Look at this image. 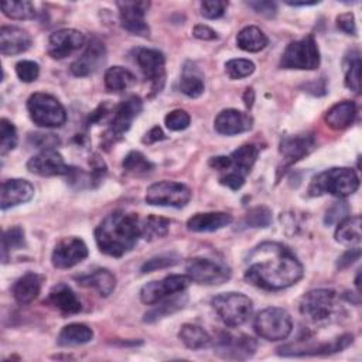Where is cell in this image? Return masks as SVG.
I'll list each match as a JSON object with an SVG mask.
<instances>
[{"mask_svg": "<svg viewBox=\"0 0 362 362\" xmlns=\"http://www.w3.org/2000/svg\"><path fill=\"white\" fill-rule=\"evenodd\" d=\"M304 274L296 255L279 242L257 245L246 259L245 279L250 284L269 290H283L296 284Z\"/></svg>", "mask_w": 362, "mask_h": 362, "instance_id": "1", "label": "cell"}, {"mask_svg": "<svg viewBox=\"0 0 362 362\" xmlns=\"http://www.w3.org/2000/svg\"><path fill=\"white\" fill-rule=\"evenodd\" d=\"M140 238V221L134 214L115 211L106 215L95 229L99 250L107 256L120 257L130 252Z\"/></svg>", "mask_w": 362, "mask_h": 362, "instance_id": "2", "label": "cell"}, {"mask_svg": "<svg viewBox=\"0 0 362 362\" xmlns=\"http://www.w3.org/2000/svg\"><path fill=\"white\" fill-rule=\"evenodd\" d=\"M359 187V178L352 168L332 167L315 175L308 187V195L329 194L337 198L352 195Z\"/></svg>", "mask_w": 362, "mask_h": 362, "instance_id": "3", "label": "cell"}, {"mask_svg": "<svg viewBox=\"0 0 362 362\" xmlns=\"http://www.w3.org/2000/svg\"><path fill=\"white\" fill-rule=\"evenodd\" d=\"M212 307L221 321L228 327L245 324L253 311L252 300L243 293H221L212 298Z\"/></svg>", "mask_w": 362, "mask_h": 362, "instance_id": "4", "label": "cell"}, {"mask_svg": "<svg viewBox=\"0 0 362 362\" xmlns=\"http://www.w3.org/2000/svg\"><path fill=\"white\" fill-rule=\"evenodd\" d=\"M338 294L331 288H315L300 300L301 315L314 324L328 321L338 311Z\"/></svg>", "mask_w": 362, "mask_h": 362, "instance_id": "5", "label": "cell"}, {"mask_svg": "<svg viewBox=\"0 0 362 362\" xmlns=\"http://www.w3.org/2000/svg\"><path fill=\"white\" fill-rule=\"evenodd\" d=\"M27 109L31 120L41 127H59L66 120L61 102L48 93H33L27 100Z\"/></svg>", "mask_w": 362, "mask_h": 362, "instance_id": "6", "label": "cell"}, {"mask_svg": "<svg viewBox=\"0 0 362 362\" xmlns=\"http://www.w3.org/2000/svg\"><path fill=\"white\" fill-rule=\"evenodd\" d=\"M253 328L259 337L267 341L286 339L291 329L293 321L290 314L279 307H269L256 314Z\"/></svg>", "mask_w": 362, "mask_h": 362, "instance_id": "7", "label": "cell"}, {"mask_svg": "<svg viewBox=\"0 0 362 362\" xmlns=\"http://www.w3.org/2000/svg\"><path fill=\"white\" fill-rule=\"evenodd\" d=\"M318 65L320 51L313 35L290 42L280 59L284 69H317Z\"/></svg>", "mask_w": 362, "mask_h": 362, "instance_id": "8", "label": "cell"}, {"mask_svg": "<svg viewBox=\"0 0 362 362\" xmlns=\"http://www.w3.org/2000/svg\"><path fill=\"white\" fill-rule=\"evenodd\" d=\"M146 202L157 206L182 208L191 199V189L175 181H158L151 184L146 191Z\"/></svg>", "mask_w": 362, "mask_h": 362, "instance_id": "9", "label": "cell"}, {"mask_svg": "<svg viewBox=\"0 0 362 362\" xmlns=\"http://www.w3.org/2000/svg\"><path fill=\"white\" fill-rule=\"evenodd\" d=\"M256 348V341L245 334L219 332L214 342V352L223 359L232 361H245L252 358Z\"/></svg>", "mask_w": 362, "mask_h": 362, "instance_id": "10", "label": "cell"}, {"mask_svg": "<svg viewBox=\"0 0 362 362\" xmlns=\"http://www.w3.org/2000/svg\"><path fill=\"white\" fill-rule=\"evenodd\" d=\"M185 272L191 281L199 284H222L230 279V269L226 264L205 257L189 259Z\"/></svg>", "mask_w": 362, "mask_h": 362, "instance_id": "11", "label": "cell"}, {"mask_svg": "<svg viewBox=\"0 0 362 362\" xmlns=\"http://www.w3.org/2000/svg\"><path fill=\"white\" fill-rule=\"evenodd\" d=\"M189 277L184 274L167 276L163 280H156L144 284L140 290V300L147 304H157L158 301L184 291L189 284Z\"/></svg>", "mask_w": 362, "mask_h": 362, "instance_id": "12", "label": "cell"}, {"mask_svg": "<svg viewBox=\"0 0 362 362\" xmlns=\"http://www.w3.org/2000/svg\"><path fill=\"white\" fill-rule=\"evenodd\" d=\"M136 62L140 66L144 78L150 81L151 89L160 92L165 79V59L158 49L140 48L136 52Z\"/></svg>", "mask_w": 362, "mask_h": 362, "instance_id": "13", "label": "cell"}, {"mask_svg": "<svg viewBox=\"0 0 362 362\" xmlns=\"http://www.w3.org/2000/svg\"><path fill=\"white\" fill-rule=\"evenodd\" d=\"M141 110L143 102L139 96H130L113 107L107 132L109 139L115 140L116 137H120L123 133H126L130 129L132 122L139 116Z\"/></svg>", "mask_w": 362, "mask_h": 362, "instance_id": "14", "label": "cell"}, {"mask_svg": "<svg viewBox=\"0 0 362 362\" xmlns=\"http://www.w3.org/2000/svg\"><path fill=\"white\" fill-rule=\"evenodd\" d=\"M88 256V247L79 238H62L54 247L51 262L57 269H69Z\"/></svg>", "mask_w": 362, "mask_h": 362, "instance_id": "15", "label": "cell"}, {"mask_svg": "<svg viewBox=\"0 0 362 362\" xmlns=\"http://www.w3.org/2000/svg\"><path fill=\"white\" fill-rule=\"evenodd\" d=\"M120 11V23L124 30L134 35L147 37L150 33L144 16L150 7L148 1H117Z\"/></svg>", "mask_w": 362, "mask_h": 362, "instance_id": "16", "label": "cell"}, {"mask_svg": "<svg viewBox=\"0 0 362 362\" xmlns=\"http://www.w3.org/2000/svg\"><path fill=\"white\" fill-rule=\"evenodd\" d=\"M354 337L352 334H345L334 341L324 342V344H305L303 345L301 342L296 345H286L279 348V354L284 356H303V355H327V354H334V352H341L345 349L351 342Z\"/></svg>", "mask_w": 362, "mask_h": 362, "instance_id": "17", "label": "cell"}, {"mask_svg": "<svg viewBox=\"0 0 362 362\" xmlns=\"http://www.w3.org/2000/svg\"><path fill=\"white\" fill-rule=\"evenodd\" d=\"M85 45V35L74 28H62L49 35L48 54L55 59H62Z\"/></svg>", "mask_w": 362, "mask_h": 362, "instance_id": "18", "label": "cell"}, {"mask_svg": "<svg viewBox=\"0 0 362 362\" xmlns=\"http://www.w3.org/2000/svg\"><path fill=\"white\" fill-rule=\"evenodd\" d=\"M27 170L35 175L54 177V175H68L71 167H68L62 156L55 150H44L33 156L27 163Z\"/></svg>", "mask_w": 362, "mask_h": 362, "instance_id": "19", "label": "cell"}, {"mask_svg": "<svg viewBox=\"0 0 362 362\" xmlns=\"http://www.w3.org/2000/svg\"><path fill=\"white\" fill-rule=\"evenodd\" d=\"M105 55L103 44L99 40L92 38L83 54L71 64V72L76 76H88L103 64Z\"/></svg>", "mask_w": 362, "mask_h": 362, "instance_id": "20", "label": "cell"}, {"mask_svg": "<svg viewBox=\"0 0 362 362\" xmlns=\"http://www.w3.org/2000/svg\"><path fill=\"white\" fill-rule=\"evenodd\" d=\"M34 195V187L30 181L21 178H11L1 184L0 208L3 211L30 201Z\"/></svg>", "mask_w": 362, "mask_h": 362, "instance_id": "21", "label": "cell"}, {"mask_svg": "<svg viewBox=\"0 0 362 362\" xmlns=\"http://www.w3.org/2000/svg\"><path fill=\"white\" fill-rule=\"evenodd\" d=\"M214 126L218 133L233 136L247 132L252 127V117L238 109H225L218 113Z\"/></svg>", "mask_w": 362, "mask_h": 362, "instance_id": "22", "label": "cell"}, {"mask_svg": "<svg viewBox=\"0 0 362 362\" xmlns=\"http://www.w3.org/2000/svg\"><path fill=\"white\" fill-rule=\"evenodd\" d=\"M315 147V140L311 134H294L284 136L280 140V154L284 157L287 164L296 163L310 154Z\"/></svg>", "mask_w": 362, "mask_h": 362, "instance_id": "23", "label": "cell"}, {"mask_svg": "<svg viewBox=\"0 0 362 362\" xmlns=\"http://www.w3.org/2000/svg\"><path fill=\"white\" fill-rule=\"evenodd\" d=\"M31 45L30 34L14 25L0 28V52L3 55H16L27 51Z\"/></svg>", "mask_w": 362, "mask_h": 362, "instance_id": "24", "label": "cell"}, {"mask_svg": "<svg viewBox=\"0 0 362 362\" xmlns=\"http://www.w3.org/2000/svg\"><path fill=\"white\" fill-rule=\"evenodd\" d=\"M75 280L83 287L95 288L103 297H107L109 294H112L116 287L115 274L107 269H102V267H96L86 273L75 276Z\"/></svg>", "mask_w": 362, "mask_h": 362, "instance_id": "25", "label": "cell"}, {"mask_svg": "<svg viewBox=\"0 0 362 362\" xmlns=\"http://www.w3.org/2000/svg\"><path fill=\"white\" fill-rule=\"evenodd\" d=\"M45 301H47V304L55 307L57 310H59L64 314H76L82 308L81 301L76 297L75 291L64 283L54 286L49 290Z\"/></svg>", "mask_w": 362, "mask_h": 362, "instance_id": "26", "label": "cell"}, {"mask_svg": "<svg viewBox=\"0 0 362 362\" xmlns=\"http://www.w3.org/2000/svg\"><path fill=\"white\" fill-rule=\"evenodd\" d=\"M232 215L226 212H201L192 215L187 221V228L192 232H214L228 226Z\"/></svg>", "mask_w": 362, "mask_h": 362, "instance_id": "27", "label": "cell"}, {"mask_svg": "<svg viewBox=\"0 0 362 362\" xmlns=\"http://www.w3.org/2000/svg\"><path fill=\"white\" fill-rule=\"evenodd\" d=\"M356 117V105L351 100H344V102H338L334 106H331L324 119L325 123L335 130H342L348 126H351L354 123Z\"/></svg>", "mask_w": 362, "mask_h": 362, "instance_id": "28", "label": "cell"}, {"mask_svg": "<svg viewBox=\"0 0 362 362\" xmlns=\"http://www.w3.org/2000/svg\"><path fill=\"white\" fill-rule=\"evenodd\" d=\"M204 74L195 62L187 61L181 71L180 89L188 98H198L204 92Z\"/></svg>", "mask_w": 362, "mask_h": 362, "instance_id": "29", "label": "cell"}, {"mask_svg": "<svg viewBox=\"0 0 362 362\" xmlns=\"http://www.w3.org/2000/svg\"><path fill=\"white\" fill-rule=\"evenodd\" d=\"M41 283H42V277L40 274L33 272L25 273L24 276L17 279L16 283L13 284V288H11L13 297L20 304L31 303L40 294Z\"/></svg>", "mask_w": 362, "mask_h": 362, "instance_id": "30", "label": "cell"}, {"mask_svg": "<svg viewBox=\"0 0 362 362\" xmlns=\"http://www.w3.org/2000/svg\"><path fill=\"white\" fill-rule=\"evenodd\" d=\"M257 154H259V150L255 144H243L240 146L239 148H236L229 157H230V165L225 173H235V174H239L242 177H246L256 158H257Z\"/></svg>", "mask_w": 362, "mask_h": 362, "instance_id": "31", "label": "cell"}, {"mask_svg": "<svg viewBox=\"0 0 362 362\" xmlns=\"http://www.w3.org/2000/svg\"><path fill=\"white\" fill-rule=\"evenodd\" d=\"M361 216H345L338 222L335 229V240L345 246H358L362 239Z\"/></svg>", "mask_w": 362, "mask_h": 362, "instance_id": "32", "label": "cell"}, {"mask_svg": "<svg viewBox=\"0 0 362 362\" xmlns=\"http://www.w3.org/2000/svg\"><path fill=\"white\" fill-rule=\"evenodd\" d=\"M92 338H93V331L88 325L74 322V324L65 325L59 331L58 338H57V344L59 346H75V345L86 344Z\"/></svg>", "mask_w": 362, "mask_h": 362, "instance_id": "33", "label": "cell"}, {"mask_svg": "<svg viewBox=\"0 0 362 362\" xmlns=\"http://www.w3.org/2000/svg\"><path fill=\"white\" fill-rule=\"evenodd\" d=\"M269 40L266 34L256 25H247L242 28L236 35V44L240 49L247 52H257L267 45Z\"/></svg>", "mask_w": 362, "mask_h": 362, "instance_id": "34", "label": "cell"}, {"mask_svg": "<svg viewBox=\"0 0 362 362\" xmlns=\"http://www.w3.org/2000/svg\"><path fill=\"white\" fill-rule=\"evenodd\" d=\"M187 296L184 294V291L181 293H177V294H173L161 301H158L160 304L156 305L154 308H151L148 313L144 314V321L146 322H154L168 314H173L175 311H178L180 308H182L187 303Z\"/></svg>", "mask_w": 362, "mask_h": 362, "instance_id": "35", "label": "cell"}, {"mask_svg": "<svg viewBox=\"0 0 362 362\" xmlns=\"http://www.w3.org/2000/svg\"><path fill=\"white\" fill-rule=\"evenodd\" d=\"M181 342L189 349H202L211 345V335L199 325L184 324L178 332Z\"/></svg>", "mask_w": 362, "mask_h": 362, "instance_id": "36", "label": "cell"}, {"mask_svg": "<svg viewBox=\"0 0 362 362\" xmlns=\"http://www.w3.org/2000/svg\"><path fill=\"white\" fill-rule=\"evenodd\" d=\"M134 83V75L123 66H110L105 72V86L110 92H123Z\"/></svg>", "mask_w": 362, "mask_h": 362, "instance_id": "37", "label": "cell"}, {"mask_svg": "<svg viewBox=\"0 0 362 362\" xmlns=\"http://www.w3.org/2000/svg\"><path fill=\"white\" fill-rule=\"evenodd\" d=\"M170 221L161 216L150 215L140 222V236L146 240H156L168 233Z\"/></svg>", "mask_w": 362, "mask_h": 362, "instance_id": "38", "label": "cell"}, {"mask_svg": "<svg viewBox=\"0 0 362 362\" xmlns=\"http://www.w3.org/2000/svg\"><path fill=\"white\" fill-rule=\"evenodd\" d=\"M345 85L355 93L361 90V57L358 51H352L351 55L346 57Z\"/></svg>", "mask_w": 362, "mask_h": 362, "instance_id": "39", "label": "cell"}, {"mask_svg": "<svg viewBox=\"0 0 362 362\" xmlns=\"http://www.w3.org/2000/svg\"><path fill=\"white\" fill-rule=\"evenodd\" d=\"M123 168L126 173L133 175H143L150 173L154 168V164L140 151H130L123 160Z\"/></svg>", "mask_w": 362, "mask_h": 362, "instance_id": "40", "label": "cell"}, {"mask_svg": "<svg viewBox=\"0 0 362 362\" xmlns=\"http://www.w3.org/2000/svg\"><path fill=\"white\" fill-rule=\"evenodd\" d=\"M1 11L11 20H28L35 16V8L33 3L25 0L18 1H3Z\"/></svg>", "mask_w": 362, "mask_h": 362, "instance_id": "41", "label": "cell"}, {"mask_svg": "<svg viewBox=\"0 0 362 362\" xmlns=\"http://www.w3.org/2000/svg\"><path fill=\"white\" fill-rule=\"evenodd\" d=\"M24 245H25V239H24L23 228L13 226V228L7 229L1 238V259H3V262H7L8 252L21 249Z\"/></svg>", "mask_w": 362, "mask_h": 362, "instance_id": "42", "label": "cell"}, {"mask_svg": "<svg viewBox=\"0 0 362 362\" xmlns=\"http://www.w3.org/2000/svg\"><path fill=\"white\" fill-rule=\"evenodd\" d=\"M272 223V211L267 206L252 208L243 218V228H266Z\"/></svg>", "mask_w": 362, "mask_h": 362, "instance_id": "43", "label": "cell"}, {"mask_svg": "<svg viewBox=\"0 0 362 362\" xmlns=\"http://www.w3.org/2000/svg\"><path fill=\"white\" fill-rule=\"evenodd\" d=\"M255 64L245 58H233L225 64V72L230 79H242L253 74Z\"/></svg>", "mask_w": 362, "mask_h": 362, "instance_id": "44", "label": "cell"}, {"mask_svg": "<svg viewBox=\"0 0 362 362\" xmlns=\"http://www.w3.org/2000/svg\"><path fill=\"white\" fill-rule=\"evenodd\" d=\"M17 141L18 137L14 124L3 117L0 120V153L4 156L7 151L13 150L17 146Z\"/></svg>", "mask_w": 362, "mask_h": 362, "instance_id": "45", "label": "cell"}, {"mask_svg": "<svg viewBox=\"0 0 362 362\" xmlns=\"http://www.w3.org/2000/svg\"><path fill=\"white\" fill-rule=\"evenodd\" d=\"M180 260V256L175 253H167V255H160L156 257L148 259L143 266H141V273H150L158 269H165L168 266L177 264Z\"/></svg>", "mask_w": 362, "mask_h": 362, "instance_id": "46", "label": "cell"}, {"mask_svg": "<svg viewBox=\"0 0 362 362\" xmlns=\"http://www.w3.org/2000/svg\"><path fill=\"white\" fill-rule=\"evenodd\" d=\"M189 120H191L189 115L182 109H174L164 117V123H165L167 129H170L173 132L187 129L189 126Z\"/></svg>", "mask_w": 362, "mask_h": 362, "instance_id": "47", "label": "cell"}, {"mask_svg": "<svg viewBox=\"0 0 362 362\" xmlns=\"http://www.w3.org/2000/svg\"><path fill=\"white\" fill-rule=\"evenodd\" d=\"M16 74L23 82H33L40 75V66L34 61L23 59L16 64Z\"/></svg>", "mask_w": 362, "mask_h": 362, "instance_id": "48", "label": "cell"}, {"mask_svg": "<svg viewBox=\"0 0 362 362\" xmlns=\"http://www.w3.org/2000/svg\"><path fill=\"white\" fill-rule=\"evenodd\" d=\"M226 7H228L226 1H222V0H206V1L201 3V14L205 18L215 20V18H219V17H222L225 14Z\"/></svg>", "mask_w": 362, "mask_h": 362, "instance_id": "49", "label": "cell"}, {"mask_svg": "<svg viewBox=\"0 0 362 362\" xmlns=\"http://www.w3.org/2000/svg\"><path fill=\"white\" fill-rule=\"evenodd\" d=\"M28 140L35 148H41L42 151L54 150V147L59 144V139L52 133H33L30 134Z\"/></svg>", "mask_w": 362, "mask_h": 362, "instance_id": "50", "label": "cell"}, {"mask_svg": "<svg viewBox=\"0 0 362 362\" xmlns=\"http://www.w3.org/2000/svg\"><path fill=\"white\" fill-rule=\"evenodd\" d=\"M348 211H349V208H348L346 202H344V201L334 202V205L325 214V218H324L325 225H331V223L339 222L341 219H344L346 216Z\"/></svg>", "mask_w": 362, "mask_h": 362, "instance_id": "51", "label": "cell"}, {"mask_svg": "<svg viewBox=\"0 0 362 362\" xmlns=\"http://www.w3.org/2000/svg\"><path fill=\"white\" fill-rule=\"evenodd\" d=\"M249 7H252L257 14H262L267 18H272L276 16L277 6L274 1H267V0H256V1H247L246 3Z\"/></svg>", "mask_w": 362, "mask_h": 362, "instance_id": "52", "label": "cell"}, {"mask_svg": "<svg viewBox=\"0 0 362 362\" xmlns=\"http://www.w3.org/2000/svg\"><path fill=\"white\" fill-rule=\"evenodd\" d=\"M337 25L339 30L349 35L356 34V24H355V17L352 13H342L337 17Z\"/></svg>", "mask_w": 362, "mask_h": 362, "instance_id": "53", "label": "cell"}, {"mask_svg": "<svg viewBox=\"0 0 362 362\" xmlns=\"http://www.w3.org/2000/svg\"><path fill=\"white\" fill-rule=\"evenodd\" d=\"M192 35H194L195 38L204 40V41H211V40H216V38H218L216 33H215L211 27H208V25H205V24H197V25L192 28Z\"/></svg>", "mask_w": 362, "mask_h": 362, "instance_id": "54", "label": "cell"}, {"mask_svg": "<svg viewBox=\"0 0 362 362\" xmlns=\"http://www.w3.org/2000/svg\"><path fill=\"white\" fill-rule=\"evenodd\" d=\"M359 256H361L359 247H354V249L345 252V253L338 259V267H339V269H345V267L351 266L355 260L359 259Z\"/></svg>", "mask_w": 362, "mask_h": 362, "instance_id": "55", "label": "cell"}, {"mask_svg": "<svg viewBox=\"0 0 362 362\" xmlns=\"http://www.w3.org/2000/svg\"><path fill=\"white\" fill-rule=\"evenodd\" d=\"M163 139H165L163 130H161L158 126H154V127H151V129L146 133V136L143 137V143L151 144V143H156V141L163 140Z\"/></svg>", "mask_w": 362, "mask_h": 362, "instance_id": "56", "label": "cell"}, {"mask_svg": "<svg viewBox=\"0 0 362 362\" xmlns=\"http://www.w3.org/2000/svg\"><path fill=\"white\" fill-rule=\"evenodd\" d=\"M245 103L247 107H250L253 103V89L252 88H247L245 92Z\"/></svg>", "mask_w": 362, "mask_h": 362, "instance_id": "57", "label": "cell"}, {"mask_svg": "<svg viewBox=\"0 0 362 362\" xmlns=\"http://www.w3.org/2000/svg\"><path fill=\"white\" fill-rule=\"evenodd\" d=\"M290 6H313L317 4L318 1H286Z\"/></svg>", "mask_w": 362, "mask_h": 362, "instance_id": "58", "label": "cell"}]
</instances>
